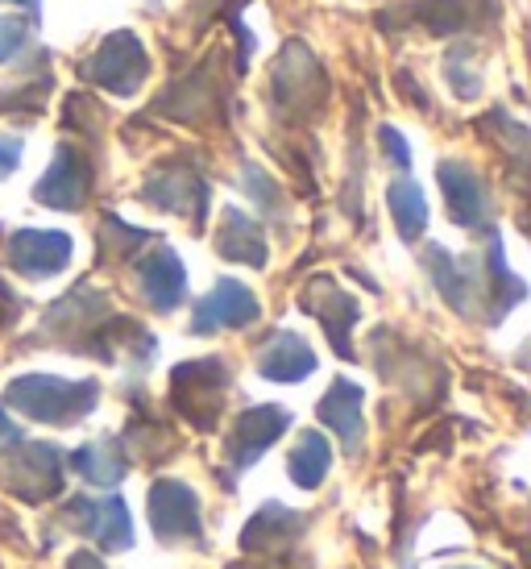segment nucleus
<instances>
[{
	"instance_id": "1",
	"label": "nucleus",
	"mask_w": 531,
	"mask_h": 569,
	"mask_svg": "<svg viewBox=\"0 0 531 569\" xmlns=\"http://www.w3.org/2000/svg\"><path fill=\"white\" fill-rule=\"evenodd\" d=\"M4 403L30 416L38 425H79L100 403V382L54 379V375H21L9 382Z\"/></svg>"
},
{
	"instance_id": "2",
	"label": "nucleus",
	"mask_w": 531,
	"mask_h": 569,
	"mask_svg": "<svg viewBox=\"0 0 531 569\" xmlns=\"http://www.w3.org/2000/svg\"><path fill=\"white\" fill-rule=\"evenodd\" d=\"M224 391H229V366L220 362V358H200V362L174 366L171 403L200 432L217 428L220 411H224Z\"/></svg>"
},
{
	"instance_id": "3",
	"label": "nucleus",
	"mask_w": 531,
	"mask_h": 569,
	"mask_svg": "<svg viewBox=\"0 0 531 569\" xmlns=\"http://www.w3.org/2000/svg\"><path fill=\"white\" fill-rule=\"evenodd\" d=\"M270 104L279 117H308L324 104V71H320L308 47L291 42L282 50L274 80H270Z\"/></svg>"
},
{
	"instance_id": "4",
	"label": "nucleus",
	"mask_w": 531,
	"mask_h": 569,
	"mask_svg": "<svg viewBox=\"0 0 531 569\" xmlns=\"http://www.w3.org/2000/svg\"><path fill=\"white\" fill-rule=\"evenodd\" d=\"M63 523L79 537H88L92 545H100L104 553H126L133 549V516L121 495H104V499H88L76 495L63 507Z\"/></svg>"
},
{
	"instance_id": "5",
	"label": "nucleus",
	"mask_w": 531,
	"mask_h": 569,
	"mask_svg": "<svg viewBox=\"0 0 531 569\" xmlns=\"http://www.w3.org/2000/svg\"><path fill=\"white\" fill-rule=\"evenodd\" d=\"M150 523L162 545H203L200 495L179 478H158L150 487Z\"/></svg>"
},
{
	"instance_id": "6",
	"label": "nucleus",
	"mask_w": 531,
	"mask_h": 569,
	"mask_svg": "<svg viewBox=\"0 0 531 569\" xmlns=\"http://www.w3.org/2000/svg\"><path fill=\"white\" fill-rule=\"evenodd\" d=\"M13 458L4 466V487L13 490L17 499L26 503H47L50 495L63 490V449L50 441H33V445H17L9 449Z\"/></svg>"
},
{
	"instance_id": "7",
	"label": "nucleus",
	"mask_w": 531,
	"mask_h": 569,
	"mask_svg": "<svg viewBox=\"0 0 531 569\" xmlns=\"http://www.w3.org/2000/svg\"><path fill=\"white\" fill-rule=\"evenodd\" d=\"M83 76L112 96H133L150 76V59H146V47L138 38L121 30L100 42V50L83 63Z\"/></svg>"
},
{
	"instance_id": "8",
	"label": "nucleus",
	"mask_w": 531,
	"mask_h": 569,
	"mask_svg": "<svg viewBox=\"0 0 531 569\" xmlns=\"http://www.w3.org/2000/svg\"><path fill=\"white\" fill-rule=\"evenodd\" d=\"M299 308L312 312V317L324 325L332 349L341 353L344 362L358 358V353H353V329H358V320H361V308L349 291L337 287V279H312V283L303 287V296H299Z\"/></svg>"
},
{
	"instance_id": "9",
	"label": "nucleus",
	"mask_w": 531,
	"mask_h": 569,
	"mask_svg": "<svg viewBox=\"0 0 531 569\" xmlns=\"http://www.w3.org/2000/svg\"><path fill=\"white\" fill-rule=\"evenodd\" d=\"M141 200L162 208V212H179V217H191V221L203 224V212H208V183H203L200 171H196L191 162H167V167H158V171L146 179Z\"/></svg>"
},
{
	"instance_id": "10",
	"label": "nucleus",
	"mask_w": 531,
	"mask_h": 569,
	"mask_svg": "<svg viewBox=\"0 0 531 569\" xmlns=\"http://www.w3.org/2000/svg\"><path fill=\"white\" fill-rule=\"evenodd\" d=\"M4 258L26 279H54L71 262V238L50 233V229H17L4 246Z\"/></svg>"
},
{
	"instance_id": "11",
	"label": "nucleus",
	"mask_w": 531,
	"mask_h": 569,
	"mask_svg": "<svg viewBox=\"0 0 531 569\" xmlns=\"http://www.w3.org/2000/svg\"><path fill=\"white\" fill-rule=\"evenodd\" d=\"M287 428H291V411L279 408V403L246 408L233 420V432H229V466H233V470L253 466L270 445L279 441Z\"/></svg>"
},
{
	"instance_id": "12",
	"label": "nucleus",
	"mask_w": 531,
	"mask_h": 569,
	"mask_svg": "<svg viewBox=\"0 0 531 569\" xmlns=\"http://www.w3.org/2000/svg\"><path fill=\"white\" fill-rule=\"evenodd\" d=\"M423 267H428L437 291L444 296V303L453 308L457 317H473V312H478V303H482V296H485V283L469 258H453L444 246H428Z\"/></svg>"
},
{
	"instance_id": "13",
	"label": "nucleus",
	"mask_w": 531,
	"mask_h": 569,
	"mask_svg": "<svg viewBox=\"0 0 531 569\" xmlns=\"http://www.w3.org/2000/svg\"><path fill=\"white\" fill-rule=\"evenodd\" d=\"M258 300H253V291L246 283H237V279H220L200 303H196V317H191V332L196 337H208V332H220V329H246L258 320Z\"/></svg>"
},
{
	"instance_id": "14",
	"label": "nucleus",
	"mask_w": 531,
	"mask_h": 569,
	"mask_svg": "<svg viewBox=\"0 0 531 569\" xmlns=\"http://www.w3.org/2000/svg\"><path fill=\"white\" fill-rule=\"evenodd\" d=\"M88 188H92V167H88V159L79 154L76 146H59L54 167L33 188V200L47 208H59V212H79L83 200H88Z\"/></svg>"
},
{
	"instance_id": "15",
	"label": "nucleus",
	"mask_w": 531,
	"mask_h": 569,
	"mask_svg": "<svg viewBox=\"0 0 531 569\" xmlns=\"http://www.w3.org/2000/svg\"><path fill=\"white\" fill-rule=\"evenodd\" d=\"M440 191L449 200V212L461 229H485L490 221V191H485L482 174L465 167L461 159H444L437 167Z\"/></svg>"
},
{
	"instance_id": "16",
	"label": "nucleus",
	"mask_w": 531,
	"mask_h": 569,
	"mask_svg": "<svg viewBox=\"0 0 531 569\" xmlns=\"http://www.w3.org/2000/svg\"><path fill=\"white\" fill-rule=\"evenodd\" d=\"M133 279H138L141 300L150 303L154 312H174L179 303L188 300V270H183V262H179V253L171 246L141 258Z\"/></svg>"
},
{
	"instance_id": "17",
	"label": "nucleus",
	"mask_w": 531,
	"mask_h": 569,
	"mask_svg": "<svg viewBox=\"0 0 531 569\" xmlns=\"http://www.w3.org/2000/svg\"><path fill=\"white\" fill-rule=\"evenodd\" d=\"M258 375L270 382H299L315 375V353L312 346L291 329L270 332L258 349Z\"/></svg>"
},
{
	"instance_id": "18",
	"label": "nucleus",
	"mask_w": 531,
	"mask_h": 569,
	"mask_svg": "<svg viewBox=\"0 0 531 569\" xmlns=\"http://www.w3.org/2000/svg\"><path fill=\"white\" fill-rule=\"evenodd\" d=\"M303 528H308V516H303V511H291V507H282V503H266V507H258L253 520L246 523L241 549H246V553H279V549H287V545L303 532Z\"/></svg>"
},
{
	"instance_id": "19",
	"label": "nucleus",
	"mask_w": 531,
	"mask_h": 569,
	"mask_svg": "<svg viewBox=\"0 0 531 569\" xmlns=\"http://www.w3.org/2000/svg\"><path fill=\"white\" fill-rule=\"evenodd\" d=\"M361 403H365V391H361L358 382L349 379H337L324 391V399H320V420L341 437V445L349 449V453H358L361 449V432H365V416H361Z\"/></svg>"
},
{
	"instance_id": "20",
	"label": "nucleus",
	"mask_w": 531,
	"mask_h": 569,
	"mask_svg": "<svg viewBox=\"0 0 531 569\" xmlns=\"http://www.w3.org/2000/svg\"><path fill=\"white\" fill-rule=\"evenodd\" d=\"M217 250H220V258H229V262H246V267H258V270L270 262L266 229L253 221L250 212H241V208H224L220 233H217Z\"/></svg>"
},
{
	"instance_id": "21",
	"label": "nucleus",
	"mask_w": 531,
	"mask_h": 569,
	"mask_svg": "<svg viewBox=\"0 0 531 569\" xmlns=\"http://www.w3.org/2000/svg\"><path fill=\"white\" fill-rule=\"evenodd\" d=\"M411 13H420V26H428L432 33H453L490 21L494 4L490 0H420V4H411Z\"/></svg>"
},
{
	"instance_id": "22",
	"label": "nucleus",
	"mask_w": 531,
	"mask_h": 569,
	"mask_svg": "<svg viewBox=\"0 0 531 569\" xmlns=\"http://www.w3.org/2000/svg\"><path fill=\"white\" fill-rule=\"evenodd\" d=\"M71 470H76L83 482H92V487H117L121 478H126L129 470V458L117 449V441H92V445H83V449H76L71 453Z\"/></svg>"
},
{
	"instance_id": "23",
	"label": "nucleus",
	"mask_w": 531,
	"mask_h": 569,
	"mask_svg": "<svg viewBox=\"0 0 531 569\" xmlns=\"http://www.w3.org/2000/svg\"><path fill=\"white\" fill-rule=\"evenodd\" d=\"M332 466V445L320 437V432H299L295 449H291V461H287V470H291V478H295V487L303 490H315L320 482H324V475H329Z\"/></svg>"
},
{
	"instance_id": "24",
	"label": "nucleus",
	"mask_w": 531,
	"mask_h": 569,
	"mask_svg": "<svg viewBox=\"0 0 531 569\" xmlns=\"http://www.w3.org/2000/svg\"><path fill=\"white\" fill-rule=\"evenodd\" d=\"M387 204H391L394 229L403 241H415L428 224V196L420 191V183L411 179H394L391 191H387Z\"/></svg>"
},
{
	"instance_id": "25",
	"label": "nucleus",
	"mask_w": 531,
	"mask_h": 569,
	"mask_svg": "<svg viewBox=\"0 0 531 569\" xmlns=\"http://www.w3.org/2000/svg\"><path fill=\"white\" fill-rule=\"evenodd\" d=\"M141 241H150V233H146V229H133V224H126V221H117V217H104L100 233H96V246L104 250V258H129Z\"/></svg>"
},
{
	"instance_id": "26",
	"label": "nucleus",
	"mask_w": 531,
	"mask_h": 569,
	"mask_svg": "<svg viewBox=\"0 0 531 569\" xmlns=\"http://www.w3.org/2000/svg\"><path fill=\"white\" fill-rule=\"evenodd\" d=\"M241 188L250 191V196L266 208V212H274V217H282V212H287V204H282L279 183H274V179H270V174H266L262 167H253V162H246V171H241Z\"/></svg>"
},
{
	"instance_id": "27",
	"label": "nucleus",
	"mask_w": 531,
	"mask_h": 569,
	"mask_svg": "<svg viewBox=\"0 0 531 569\" xmlns=\"http://www.w3.org/2000/svg\"><path fill=\"white\" fill-rule=\"evenodd\" d=\"M30 26L33 21H26V17H0V63H13L17 54L26 50L33 33Z\"/></svg>"
},
{
	"instance_id": "28",
	"label": "nucleus",
	"mask_w": 531,
	"mask_h": 569,
	"mask_svg": "<svg viewBox=\"0 0 531 569\" xmlns=\"http://www.w3.org/2000/svg\"><path fill=\"white\" fill-rule=\"evenodd\" d=\"M378 142H382L387 159H391L394 167H399V171H407V167H411V146H407V138L394 126H382V129H378Z\"/></svg>"
},
{
	"instance_id": "29",
	"label": "nucleus",
	"mask_w": 531,
	"mask_h": 569,
	"mask_svg": "<svg viewBox=\"0 0 531 569\" xmlns=\"http://www.w3.org/2000/svg\"><path fill=\"white\" fill-rule=\"evenodd\" d=\"M21 150H26V142L17 133H0V179H9L21 167Z\"/></svg>"
},
{
	"instance_id": "30",
	"label": "nucleus",
	"mask_w": 531,
	"mask_h": 569,
	"mask_svg": "<svg viewBox=\"0 0 531 569\" xmlns=\"http://www.w3.org/2000/svg\"><path fill=\"white\" fill-rule=\"evenodd\" d=\"M13 445H21V428L4 416V403H0V453H9Z\"/></svg>"
},
{
	"instance_id": "31",
	"label": "nucleus",
	"mask_w": 531,
	"mask_h": 569,
	"mask_svg": "<svg viewBox=\"0 0 531 569\" xmlns=\"http://www.w3.org/2000/svg\"><path fill=\"white\" fill-rule=\"evenodd\" d=\"M67 569H104V561H100V557H96L92 549H79V553H71Z\"/></svg>"
},
{
	"instance_id": "32",
	"label": "nucleus",
	"mask_w": 531,
	"mask_h": 569,
	"mask_svg": "<svg viewBox=\"0 0 531 569\" xmlns=\"http://www.w3.org/2000/svg\"><path fill=\"white\" fill-rule=\"evenodd\" d=\"M9 4H26V9H33V17H38V0H9Z\"/></svg>"
},
{
	"instance_id": "33",
	"label": "nucleus",
	"mask_w": 531,
	"mask_h": 569,
	"mask_svg": "<svg viewBox=\"0 0 531 569\" xmlns=\"http://www.w3.org/2000/svg\"><path fill=\"white\" fill-rule=\"evenodd\" d=\"M457 569H465V566H457Z\"/></svg>"
}]
</instances>
